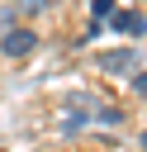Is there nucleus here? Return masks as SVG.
I'll return each mask as SVG.
<instances>
[{
    "label": "nucleus",
    "instance_id": "nucleus-6",
    "mask_svg": "<svg viewBox=\"0 0 147 152\" xmlns=\"http://www.w3.org/2000/svg\"><path fill=\"white\" fill-rule=\"evenodd\" d=\"M133 95H142V100H147V71H138V76H133Z\"/></svg>",
    "mask_w": 147,
    "mask_h": 152
},
{
    "label": "nucleus",
    "instance_id": "nucleus-4",
    "mask_svg": "<svg viewBox=\"0 0 147 152\" xmlns=\"http://www.w3.org/2000/svg\"><path fill=\"white\" fill-rule=\"evenodd\" d=\"M95 124H114V128H119V124H123V109H119V104H95Z\"/></svg>",
    "mask_w": 147,
    "mask_h": 152
},
{
    "label": "nucleus",
    "instance_id": "nucleus-3",
    "mask_svg": "<svg viewBox=\"0 0 147 152\" xmlns=\"http://www.w3.org/2000/svg\"><path fill=\"white\" fill-rule=\"evenodd\" d=\"M109 28H114V33H128V38H142V33H147V14H138V10H114V14H109Z\"/></svg>",
    "mask_w": 147,
    "mask_h": 152
},
{
    "label": "nucleus",
    "instance_id": "nucleus-1",
    "mask_svg": "<svg viewBox=\"0 0 147 152\" xmlns=\"http://www.w3.org/2000/svg\"><path fill=\"white\" fill-rule=\"evenodd\" d=\"M95 66H100L104 76H138V71H142V52H138V48H104V52L95 57Z\"/></svg>",
    "mask_w": 147,
    "mask_h": 152
},
{
    "label": "nucleus",
    "instance_id": "nucleus-5",
    "mask_svg": "<svg viewBox=\"0 0 147 152\" xmlns=\"http://www.w3.org/2000/svg\"><path fill=\"white\" fill-rule=\"evenodd\" d=\"M14 5H19V10H24V14H38V10H52V5H57V0H14Z\"/></svg>",
    "mask_w": 147,
    "mask_h": 152
},
{
    "label": "nucleus",
    "instance_id": "nucleus-2",
    "mask_svg": "<svg viewBox=\"0 0 147 152\" xmlns=\"http://www.w3.org/2000/svg\"><path fill=\"white\" fill-rule=\"evenodd\" d=\"M33 52H38V28L14 24V28H5V33H0V57L24 62V57H33Z\"/></svg>",
    "mask_w": 147,
    "mask_h": 152
},
{
    "label": "nucleus",
    "instance_id": "nucleus-7",
    "mask_svg": "<svg viewBox=\"0 0 147 152\" xmlns=\"http://www.w3.org/2000/svg\"><path fill=\"white\" fill-rule=\"evenodd\" d=\"M104 14H114V0H95V19H104Z\"/></svg>",
    "mask_w": 147,
    "mask_h": 152
},
{
    "label": "nucleus",
    "instance_id": "nucleus-8",
    "mask_svg": "<svg viewBox=\"0 0 147 152\" xmlns=\"http://www.w3.org/2000/svg\"><path fill=\"white\" fill-rule=\"evenodd\" d=\"M142 147H147V133H142Z\"/></svg>",
    "mask_w": 147,
    "mask_h": 152
}]
</instances>
